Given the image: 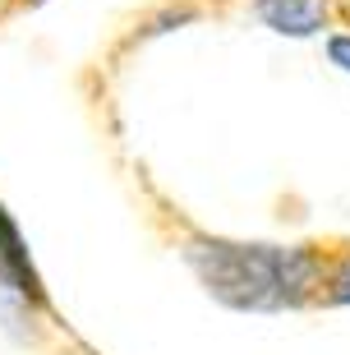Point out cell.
I'll return each instance as SVG.
<instances>
[{
    "label": "cell",
    "mask_w": 350,
    "mask_h": 355,
    "mask_svg": "<svg viewBox=\"0 0 350 355\" xmlns=\"http://www.w3.org/2000/svg\"><path fill=\"white\" fill-rule=\"evenodd\" d=\"M189 263L208 291L231 309H295L313 291L318 259L309 250L281 245H189Z\"/></svg>",
    "instance_id": "6da1fadb"
},
{
    "label": "cell",
    "mask_w": 350,
    "mask_h": 355,
    "mask_svg": "<svg viewBox=\"0 0 350 355\" xmlns=\"http://www.w3.org/2000/svg\"><path fill=\"white\" fill-rule=\"evenodd\" d=\"M0 286L10 291V295H19L24 304L46 300L37 272H33V263H28V245H24L19 226H14V217L5 208H0Z\"/></svg>",
    "instance_id": "7a4b0ae2"
},
{
    "label": "cell",
    "mask_w": 350,
    "mask_h": 355,
    "mask_svg": "<svg viewBox=\"0 0 350 355\" xmlns=\"http://www.w3.org/2000/svg\"><path fill=\"white\" fill-rule=\"evenodd\" d=\"M254 14L281 37H318L327 28V0H254Z\"/></svg>",
    "instance_id": "3957f363"
},
{
    "label": "cell",
    "mask_w": 350,
    "mask_h": 355,
    "mask_svg": "<svg viewBox=\"0 0 350 355\" xmlns=\"http://www.w3.org/2000/svg\"><path fill=\"white\" fill-rule=\"evenodd\" d=\"M327 300L332 304H350V254L332 268V277H327Z\"/></svg>",
    "instance_id": "277c9868"
},
{
    "label": "cell",
    "mask_w": 350,
    "mask_h": 355,
    "mask_svg": "<svg viewBox=\"0 0 350 355\" xmlns=\"http://www.w3.org/2000/svg\"><path fill=\"white\" fill-rule=\"evenodd\" d=\"M327 60H332L341 74H350V33H332V37H327Z\"/></svg>",
    "instance_id": "5b68a950"
},
{
    "label": "cell",
    "mask_w": 350,
    "mask_h": 355,
    "mask_svg": "<svg viewBox=\"0 0 350 355\" xmlns=\"http://www.w3.org/2000/svg\"><path fill=\"white\" fill-rule=\"evenodd\" d=\"M33 5H42V0H33Z\"/></svg>",
    "instance_id": "8992f818"
}]
</instances>
